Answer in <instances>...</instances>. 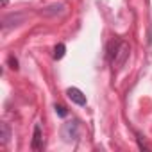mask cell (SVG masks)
I'll list each match as a JSON object with an SVG mask.
<instances>
[{
  "label": "cell",
  "instance_id": "277c9868",
  "mask_svg": "<svg viewBox=\"0 0 152 152\" xmlns=\"http://www.w3.org/2000/svg\"><path fill=\"white\" fill-rule=\"evenodd\" d=\"M56 113H57L59 116H63V118H64V116L68 115V111H66V107H64V106H61V104H57V106H56Z\"/></svg>",
  "mask_w": 152,
  "mask_h": 152
},
{
  "label": "cell",
  "instance_id": "6da1fadb",
  "mask_svg": "<svg viewBox=\"0 0 152 152\" xmlns=\"http://www.w3.org/2000/svg\"><path fill=\"white\" fill-rule=\"evenodd\" d=\"M66 95H68V99H70L72 102L79 104V106H84V104H86V95H84L81 90H77V88H68Z\"/></svg>",
  "mask_w": 152,
  "mask_h": 152
},
{
  "label": "cell",
  "instance_id": "7a4b0ae2",
  "mask_svg": "<svg viewBox=\"0 0 152 152\" xmlns=\"http://www.w3.org/2000/svg\"><path fill=\"white\" fill-rule=\"evenodd\" d=\"M41 141H43V138H41V127H39V125H36V127H34L32 148H34V150H39V148H41Z\"/></svg>",
  "mask_w": 152,
  "mask_h": 152
},
{
  "label": "cell",
  "instance_id": "5b68a950",
  "mask_svg": "<svg viewBox=\"0 0 152 152\" xmlns=\"http://www.w3.org/2000/svg\"><path fill=\"white\" fill-rule=\"evenodd\" d=\"M7 61H9V66H11L13 70H18V59H16V57L9 56V59H7Z\"/></svg>",
  "mask_w": 152,
  "mask_h": 152
},
{
  "label": "cell",
  "instance_id": "8992f818",
  "mask_svg": "<svg viewBox=\"0 0 152 152\" xmlns=\"http://www.w3.org/2000/svg\"><path fill=\"white\" fill-rule=\"evenodd\" d=\"M7 138H9V131H7V125L4 124V125H2V141L6 143V141H7Z\"/></svg>",
  "mask_w": 152,
  "mask_h": 152
},
{
  "label": "cell",
  "instance_id": "3957f363",
  "mask_svg": "<svg viewBox=\"0 0 152 152\" xmlns=\"http://www.w3.org/2000/svg\"><path fill=\"white\" fill-rule=\"evenodd\" d=\"M64 52H66V47H64L63 43L56 45V48H54V59H61V57L64 56Z\"/></svg>",
  "mask_w": 152,
  "mask_h": 152
}]
</instances>
